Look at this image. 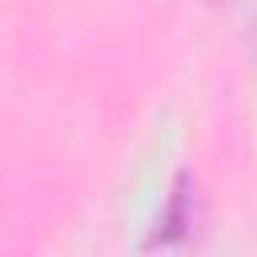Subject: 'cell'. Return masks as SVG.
Segmentation results:
<instances>
[{
    "label": "cell",
    "instance_id": "1",
    "mask_svg": "<svg viewBox=\"0 0 257 257\" xmlns=\"http://www.w3.org/2000/svg\"><path fill=\"white\" fill-rule=\"evenodd\" d=\"M197 201L201 197H197L193 169H177V177L169 185V197H165L157 221L145 233V249H181L197 229Z\"/></svg>",
    "mask_w": 257,
    "mask_h": 257
}]
</instances>
